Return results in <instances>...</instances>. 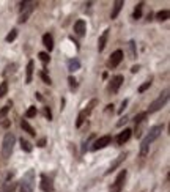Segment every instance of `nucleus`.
Here are the masks:
<instances>
[{
  "instance_id": "f257e3e1",
  "label": "nucleus",
  "mask_w": 170,
  "mask_h": 192,
  "mask_svg": "<svg viewBox=\"0 0 170 192\" xmlns=\"http://www.w3.org/2000/svg\"><path fill=\"white\" fill-rule=\"evenodd\" d=\"M162 129H164V126H161V124L153 126V127L150 129V132L147 134V137H145V139L142 140V143H140V154H142V156H147V153H148V150H150V145L161 135Z\"/></svg>"
},
{
  "instance_id": "f03ea898",
  "label": "nucleus",
  "mask_w": 170,
  "mask_h": 192,
  "mask_svg": "<svg viewBox=\"0 0 170 192\" xmlns=\"http://www.w3.org/2000/svg\"><path fill=\"white\" fill-rule=\"evenodd\" d=\"M14 142H16V137L13 132H6L3 137V142H2V158H9L13 153L14 148Z\"/></svg>"
},
{
  "instance_id": "7ed1b4c3",
  "label": "nucleus",
  "mask_w": 170,
  "mask_h": 192,
  "mask_svg": "<svg viewBox=\"0 0 170 192\" xmlns=\"http://www.w3.org/2000/svg\"><path fill=\"white\" fill-rule=\"evenodd\" d=\"M38 6V2H22L21 3V16H19L17 22L19 24H24L28 21V17L32 16L33 10Z\"/></svg>"
},
{
  "instance_id": "20e7f679",
  "label": "nucleus",
  "mask_w": 170,
  "mask_h": 192,
  "mask_svg": "<svg viewBox=\"0 0 170 192\" xmlns=\"http://www.w3.org/2000/svg\"><path fill=\"white\" fill-rule=\"evenodd\" d=\"M168 93H170L168 88H165V90L162 91V93H161V95L158 96V99H154V101L150 104L148 112H150V113H153V112H158L159 109H162V107L167 104V101H168ZM148 112H147V113H148Z\"/></svg>"
},
{
  "instance_id": "39448f33",
  "label": "nucleus",
  "mask_w": 170,
  "mask_h": 192,
  "mask_svg": "<svg viewBox=\"0 0 170 192\" xmlns=\"http://www.w3.org/2000/svg\"><path fill=\"white\" fill-rule=\"evenodd\" d=\"M35 189V172L28 170L21 180V192H33Z\"/></svg>"
},
{
  "instance_id": "423d86ee",
  "label": "nucleus",
  "mask_w": 170,
  "mask_h": 192,
  "mask_svg": "<svg viewBox=\"0 0 170 192\" xmlns=\"http://www.w3.org/2000/svg\"><path fill=\"white\" fill-rule=\"evenodd\" d=\"M126 176H128V172H126L125 169H123V170L118 173V176L115 178V183L112 184V187H110V192H121L123 186H125Z\"/></svg>"
},
{
  "instance_id": "0eeeda50",
  "label": "nucleus",
  "mask_w": 170,
  "mask_h": 192,
  "mask_svg": "<svg viewBox=\"0 0 170 192\" xmlns=\"http://www.w3.org/2000/svg\"><path fill=\"white\" fill-rule=\"evenodd\" d=\"M110 140H112V137H110V135H102V137H99L98 140H94V143H93L91 150H93V151H98V150L106 148L107 145L110 143Z\"/></svg>"
},
{
  "instance_id": "6e6552de",
  "label": "nucleus",
  "mask_w": 170,
  "mask_h": 192,
  "mask_svg": "<svg viewBox=\"0 0 170 192\" xmlns=\"http://www.w3.org/2000/svg\"><path fill=\"white\" fill-rule=\"evenodd\" d=\"M40 187H41V190L43 192H52L54 190V183H52V180L47 176V175H41V183H40Z\"/></svg>"
},
{
  "instance_id": "1a4fd4ad",
  "label": "nucleus",
  "mask_w": 170,
  "mask_h": 192,
  "mask_svg": "<svg viewBox=\"0 0 170 192\" xmlns=\"http://www.w3.org/2000/svg\"><path fill=\"white\" fill-rule=\"evenodd\" d=\"M121 60H123V52L118 49V51H115L110 55V60H109V66H112V68H117L120 63H121Z\"/></svg>"
},
{
  "instance_id": "9d476101",
  "label": "nucleus",
  "mask_w": 170,
  "mask_h": 192,
  "mask_svg": "<svg viewBox=\"0 0 170 192\" xmlns=\"http://www.w3.org/2000/svg\"><path fill=\"white\" fill-rule=\"evenodd\" d=\"M33 69H35V61L30 60L27 63V68H25V84H32V79H33Z\"/></svg>"
},
{
  "instance_id": "9b49d317",
  "label": "nucleus",
  "mask_w": 170,
  "mask_h": 192,
  "mask_svg": "<svg viewBox=\"0 0 170 192\" xmlns=\"http://www.w3.org/2000/svg\"><path fill=\"white\" fill-rule=\"evenodd\" d=\"M123 80H125V79H123L121 74H117L115 77H112V84H110V91H112V93H117L118 88L123 84Z\"/></svg>"
},
{
  "instance_id": "f8f14e48",
  "label": "nucleus",
  "mask_w": 170,
  "mask_h": 192,
  "mask_svg": "<svg viewBox=\"0 0 170 192\" xmlns=\"http://www.w3.org/2000/svg\"><path fill=\"white\" fill-rule=\"evenodd\" d=\"M131 135H132V131H131V129H125L123 132L118 134V137H117V143H118V145H125V143L131 139Z\"/></svg>"
},
{
  "instance_id": "ddd939ff",
  "label": "nucleus",
  "mask_w": 170,
  "mask_h": 192,
  "mask_svg": "<svg viewBox=\"0 0 170 192\" xmlns=\"http://www.w3.org/2000/svg\"><path fill=\"white\" fill-rule=\"evenodd\" d=\"M126 156H128V153H123V154H120V156H118V158H117L115 161L112 162V166H110V167H109V170L106 172V175H109V173H112L113 170H115V169H117V167L120 166V164H121L123 161L126 159Z\"/></svg>"
},
{
  "instance_id": "4468645a",
  "label": "nucleus",
  "mask_w": 170,
  "mask_h": 192,
  "mask_svg": "<svg viewBox=\"0 0 170 192\" xmlns=\"http://www.w3.org/2000/svg\"><path fill=\"white\" fill-rule=\"evenodd\" d=\"M43 44H44V47L49 51V52L54 49V38H52L51 33H46V35L43 36Z\"/></svg>"
},
{
  "instance_id": "2eb2a0df",
  "label": "nucleus",
  "mask_w": 170,
  "mask_h": 192,
  "mask_svg": "<svg viewBox=\"0 0 170 192\" xmlns=\"http://www.w3.org/2000/svg\"><path fill=\"white\" fill-rule=\"evenodd\" d=\"M107 38H109V30H104L102 35L99 36V41H98V51L102 52L104 47H106V43H107Z\"/></svg>"
},
{
  "instance_id": "dca6fc26",
  "label": "nucleus",
  "mask_w": 170,
  "mask_h": 192,
  "mask_svg": "<svg viewBox=\"0 0 170 192\" xmlns=\"http://www.w3.org/2000/svg\"><path fill=\"white\" fill-rule=\"evenodd\" d=\"M85 21H82V19H79L77 22L74 24V32H76V35H79V36H83L85 35Z\"/></svg>"
},
{
  "instance_id": "f3484780",
  "label": "nucleus",
  "mask_w": 170,
  "mask_h": 192,
  "mask_svg": "<svg viewBox=\"0 0 170 192\" xmlns=\"http://www.w3.org/2000/svg\"><path fill=\"white\" fill-rule=\"evenodd\" d=\"M123 5H125V2L123 0H117L115 3H113V8H112V13H110V17L112 19H115V17L118 16V13L121 11V8H123Z\"/></svg>"
},
{
  "instance_id": "a211bd4d",
  "label": "nucleus",
  "mask_w": 170,
  "mask_h": 192,
  "mask_svg": "<svg viewBox=\"0 0 170 192\" xmlns=\"http://www.w3.org/2000/svg\"><path fill=\"white\" fill-rule=\"evenodd\" d=\"M16 186H17V183H14V181H5L2 187H0V192H14Z\"/></svg>"
},
{
  "instance_id": "6ab92c4d",
  "label": "nucleus",
  "mask_w": 170,
  "mask_h": 192,
  "mask_svg": "<svg viewBox=\"0 0 170 192\" xmlns=\"http://www.w3.org/2000/svg\"><path fill=\"white\" fill-rule=\"evenodd\" d=\"M80 68V61L77 58H71L68 60V71L69 72H74V71H77Z\"/></svg>"
},
{
  "instance_id": "aec40b11",
  "label": "nucleus",
  "mask_w": 170,
  "mask_h": 192,
  "mask_svg": "<svg viewBox=\"0 0 170 192\" xmlns=\"http://www.w3.org/2000/svg\"><path fill=\"white\" fill-rule=\"evenodd\" d=\"M21 127H22V129L25 131V132H28V134H30V135H36V132H35V129H33V126L30 124V123H28L27 120H22L21 121Z\"/></svg>"
},
{
  "instance_id": "412c9836",
  "label": "nucleus",
  "mask_w": 170,
  "mask_h": 192,
  "mask_svg": "<svg viewBox=\"0 0 170 192\" xmlns=\"http://www.w3.org/2000/svg\"><path fill=\"white\" fill-rule=\"evenodd\" d=\"M19 142H21V148H22V151H25V153H32L33 147H32V143H30V142L25 140L24 137H22V139L19 140Z\"/></svg>"
},
{
  "instance_id": "4be33fe9",
  "label": "nucleus",
  "mask_w": 170,
  "mask_h": 192,
  "mask_svg": "<svg viewBox=\"0 0 170 192\" xmlns=\"http://www.w3.org/2000/svg\"><path fill=\"white\" fill-rule=\"evenodd\" d=\"M128 46H129V58H136L137 57V49H136V41H129L128 43Z\"/></svg>"
},
{
  "instance_id": "5701e85b",
  "label": "nucleus",
  "mask_w": 170,
  "mask_h": 192,
  "mask_svg": "<svg viewBox=\"0 0 170 192\" xmlns=\"http://www.w3.org/2000/svg\"><path fill=\"white\" fill-rule=\"evenodd\" d=\"M11 106H13V103L9 101V103H8V106H3L2 109H0V121L6 118V115H8V112H9V107H11Z\"/></svg>"
},
{
  "instance_id": "b1692460",
  "label": "nucleus",
  "mask_w": 170,
  "mask_h": 192,
  "mask_svg": "<svg viewBox=\"0 0 170 192\" xmlns=\"http://www.w3.org/2000/svg\"><path fill=\"white\" fill-rule=\"evenodd\" d=\"M96 104H98V99H91V101L87 104V109L83 110V112H85V115H90V113L93 112V109L96 107Z\"/></svg>"
},
{
  "instance_id": "393cba45",
  "label": "nucleus",
  "mask_w": 170,
  "mask_h": 192,
  "mask_svg": "<svg viewBox=\"0 0 170 192\" xmlns=\"http://www.w3.org/2000/svg\"><path fill=\"white\" fill-rule=\"evenodd\" d=\"M156 19H158V21H161V22H162V21H167V19H168V10H162V11H159V13L156 14Z\"/></svg>"
},
{
  "instance_id": "a878e982",
  "label": "nucleus",
  "mask_w": 170,
  "mask_h": 192,
  "mask_svg": "<svg viewBox=\"0 0 170 192\" xmlns=\"http://www.w3.org/2000/svg\"><path fill=\"white\" fill-rule=\"evenodd\" d=\"M36 113H38L36 107L35 106H30V107L27 109V112H25V118H33V117H36Z\"/></svg>"
},
{
  "instance_id": "bb28decb",
  "label": "nucleus",
  "mask_w": 170,
  "mask_h": 192,
  "mask_svg": "<svg viewBox=\"0 0 170 192\" xmlns=\"http://www.w3.org/2000/svg\"><path fill=\"white\" fill-rule=\"evenodd\" d=\"M85 118H87V115H85V112L82 110V112L77 115V120H76V127H80V126L83 124V121H85Z\"/></svg>"
},
{
  "instance_id": "cd10ccee",
  "label": "nucleus",
  "mask_w": 170,
  "mask_h": 192,
  "mask_svg": "<svg viewBox=\"0 0 170 192\" xmlns=\"http://www.w3.org/2000/svg\"><path fill=\"white\" fill-rule=\"evenodd\" d=\"M142 8H143V3H139L137 6H136V10H134V14H132V16H134V19H140V17H142Z\"/></svg>"
},
{
  "instance_id": "c85d7f7f",
  "label": "nucleus",
  "mask_w": 170,
  "mask_h": 192,
  "mask_svg": "<svg viewBox=\"0 0 170 192\" xmlns=\"http://www.w3.org/2000/svg\"><path fill=\"white\" fill-rule=\"evenodd\" d=\"M40 77H41V80L44 82V84H47V85H51V84H52V80H51V77H49V76H47L46 69H43V71L40 72Z\"/></svg>"
},
{
  "instance_id": "c756f323",
  "label": "nucleus",
  "mask_w": 170,
  "mask_h": 192,
  "mask_svg": "<svg viewBox=\"0 0 170 192\" xmlns=\"http://www.w3.org/2000/svg\"><path fill=\"white\" fill-rule=\"evenodd\" d=\"M147 112H140V113H137L136 115V118H134V121H136V124H140V123H143V120L147 118Z\"/></svg>"
},
{
  "instance_id": "7c9ffc66",
  "label": "nucleus",
  "mask_w": 170,
  "mask_h": 192,
  "mask_svg": "<svg viewBox=\"0 0 170 192\" xmlns=\"http://www.w3.org/2000/svg\"><path fill=\"white\" fill-rule=\"evenodd\" d=\"M6 93H8V82L5 80V82L0 84V98H3Z\"/></svg>"
},
{
  "instance_id": "2f4dec72",
  "label": "nucleus",
  "mask_w": 170,
  "mask_h": 192,
  "mask_svg": "<svg viewBox=\"0 0 170 192\" xmlns=\"http://www.w3.org/2000/svg\"><path fill=\"white\" fill-rule=\"evenodd\" d=\"M38 57H40V60L44 63V65L51 61V57H49V54H47V52H40V54H38Z\"/></svg>"
},
{
  "instance_id": "473e14b6",
  "label": "nucleus",
  "mask_w": 170,
  "mask_h": 192,
  "mask_svg": "<svg viewBox=\"0 0 170 192\" xmlns=\"http://www.w3.org/2000/svg\"><path fill=\"white\" fill-rule=\"evenodd\" d=\"M16 36H17V30H11V32H9L8 35H6V43H11V41H14L16 40Z\"/></svg>"
},
{
  "instance_id": "72a5a7b5",
  "label": "nucleus",
  "mask_w": 170,
  "mask_h": 192,
  "mask_svg": "<svg viewBox=\"0 0 170 192\" xmlns=\"http://www.w3.org/2000/svg\"><path fill=\"white\" fill-rule=\"evenodd\" d=\"M150 87H151V79H150V80H147L145 84H142V85L139 87V93H143V91H147Z\"/></svg>"
},
{
  "instance_id": "f704fd0d",
  "label": "nucleus",
  "mask_w": 170,
  "mask_h": 192,
  "mask_svg": "<svg viewBox=\"0 0 170 192\" xmlns=\"http://www.w3.org/2000/svg\"><path fill=\"white\" fill-rule=\"evenodd\" d=\"M68 82H69V88H71V90H76V88H77V80H76L73 76L68 77Z\"/></svg>"
},
{
  "instance_id": "c9c22d12",
  "label": "nucleus",
  "mask_w": 170,
  "mask_h": 192,
  "mask_svg": "<svg viewBox=\"0 0 170 192\" xmlns=\"http://www.w3.org/2000/svg\"><path fill=\"white\" fill-rule=\"evenodd\" d=\"M43 113H44V117H46L49 121L52 120V112H51V109H49V107H44V109H43Z\"/></svg>"
},
{
  "instance_id": "e433bc0d",
  "label": "nucleus",
  "mask_w": 170,
  "mask_h": 192,
  "mask_svg": "<svg viewBox=\"0 0 170 192\" xmlns=\"http://www.w3.org/2000/svg\"><path fill=\"white\" fill-rule=\"evenodd\" d=\"M93 139H94V134H91V135L88 137V139H87V140H85V143H83V147H82V153H85V151H87V145H88V143H90V142H91Z\"/></svg>"
},
{
  "instance_id": "4c0bfd02",
  "label": "nucleus",
  "mask_w": 170,
  "mask_h": 192,
  "mask_svg": "<svg viewBox=\"0 0 170 192\" xmlns=\"http://www.w3.org/2000/svg\"><path fill=\"white\" fill-rule=\"evenodd\" d=\"M14 68H16V65H8V66H6V69L3 71V74H5V76H8L9 72L13 74V72H14Z\"/></svg>"
},
{
  "instance_id": "58836bf2",
  "label": "nucleus",
  "mask_w": 170,
  "mask_h": 192,
  "mask_svg": "<svg viewBox=\"0 0 170 192\" xmlns=\"http://www.w3.org/2000/svg\"><path fill=\"white\" fill-rule=\"evenodd\" d=\"M46 142H47V140H46V137H41V139H40V140L36 142V147H40V148L46 147Z\"/></svg>"
},
{
  "instance_id": "ea45409f",
  "label": "nucleus",
  "mask_w": 170,
  "mask_h": 192,
  "mask_svg": "<svg viewBox=\"0 0 170 192\" xmlns=\"http://www.w3.org/2000/svg\"><path fill=\"white\" fill-rule=\"evenodd\" d=\"M128 103H129V101H128V99H125V101H123V103H121V107L118 109V112H120V113H121V112H123V110H125V109H126Z\"/></svg>"
},
{
  "instance_id": "a19ab883",
  "label": "nucleus",
  "mask_w": 170,
  "mask_h": 192,
  "mask_svg": "<svg viewBox=\"0 0 170 192\" xmlns=\"http://www.w3.org/2000/svg\"><path fill=\"white\" fill-rule=\"evenodd\" d=\"M128 121V118L126 117H123V118H120V121H118V126H123V124H125Z\"/></svg>"
},
{
  "instance_id": "79ce46f5",
  "label": "nucleus",
  "mask_w": 170,
  "mask_h": 192,
  "mask_svg": "<svg viewBox=\"0 0 170 192\" xmlns=\"http://www.w3.org/2000/svg\"><path fill=\"white\" fill-rule=\"evenodd\" d=\"M0 123H2V126H3V127H8V126H9V120H6V118H5V120H2Z\"/></svg>"
},
{
  "instance_id": "37998d69",
  "label": "nucleus",
  "mask_w": 170,
  "mask_h": 192,
  "mask_svg": "<svg viewBox=\"0 0 170 192\" xmlns=\"http://www.w3.org/2000/svg\"><path fill=\"white\" fill-rule=\"evenodd\" d=\"M139 69H140V66H139V65H136V66H132V68H131V72H137Z\"/></svg>"
},
{
  "instance_id": "c03bdc74",
  "label": "nucleus",
  "mask_w": 170,
  "mask_h": 192,
  "mask_svg": "<svg viewBox=\"0 0 170 192\" xmlns=\"http://www.w3.org/2000/svg\"><path fill=\"white\" fill-rule=\"evenodd\" d=\"M35 96H36V98H38V99H40V101H43V96H41V95H40V93H35Z\"/></svg>"
}]
</instances>
